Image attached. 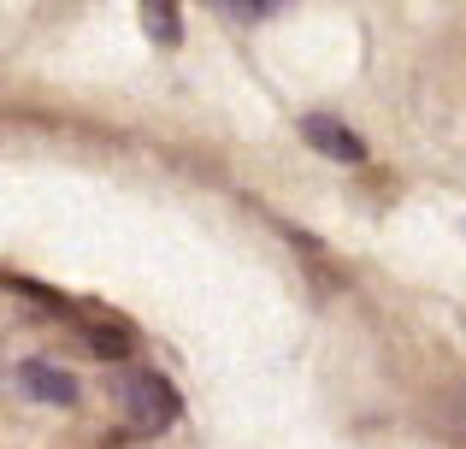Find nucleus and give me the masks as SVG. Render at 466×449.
<instances>
[{"label":"nucleus","mask_w":466,"mask_h":449,"mask_svg":"<svg viewBox=\"0 0 466 449\" xmlns=\"http://www.w3.org/2000/svg\"><path fill=\"white\" fill-rule=\"evenodd\" d=\"M118 408H125V420L142 438H159V432L177 420V391H171V379H159V372H130V379L118 384Z\"/></svg>","instance_id":"obj_1"},{"label":"nucleus","mask_w":466,"mask_h":449,"mask_svg":"<svg viewBox=\"0 0 466 449\" xmlns=\"http://www.w3.org/2000/svg\"><path fill=\"white\" fill-rule=\"evenodd\" d=\"M301 137H308L313 148L325 154V160H342V166H360V160H366V142L354 137L349 125L325 118V113H308V118H301Z\"/></svg>","instance_id":"obj_2"},{"label":"nucleus","mask_w":466,"mask_h":449,"mask_svg":"<svg viewBox=\"0 0 466 449\" xmlns=\"http://www.w3.org/2000/svg\"><path fill=\"white\" fill-rule=\"evenodd\" d=\"M18 384L35 396V403H54V408H71L77 403V379L59 367H47V361H24L18 367Z\"/></svg>","instance_id":"obj_3"},{"label":"nucleus","mask_w":466,"mask_h":449,"mask_svg":"<svg viewBox=\"0 0 466 449\" xmlns=\"http://www.w3.org/2000/svg\"><path fill=\"white\" fill-rule=\"evenodd\" d=\"M142 24H148V36L154 42H177L183 36V24H177V0H142Z\"/></svg>","instance_id":"obj_4"},{"label":"nucleus","mask_w":466,"mask_h":449,"mask_svg":"<svg viewBox=\"0 0 466 449\" xmlns=\"http://www.w3.org/2000/svg\"><path fill=\"white\" fill-rule=\"evenodd\" d=\"M89 349L106 355V361H118V355H130V332L125 325H89Z\"/></svg>","instance_id":"obj_5"},{"label":"nucleus","mask_w":466,"mask_h":449,"mask_svg":"<svg viewBox=\"0 0 466 449\" xmlns=\"http://www.w3.org/2000/svg\"><path fill=\"white\" fill-rule=\"evenodd\" d=\"M248 12H272V6H284V0H242Z\"/></svg>","instance_id":"obj_6"},{"label":"nucleus","mask_w":466,"mask_h":449,"mask_svg":"<svg viewBox=\"0 0 466 449\" xmlns=\"http://www.w3.org/2000/svg\"><path fill=\"white\" fill-rule=\"evenodd\" d=\"M225 6H230V0H225Z\"/></svg>","instance_id":"obj_7"}]
</instances>
